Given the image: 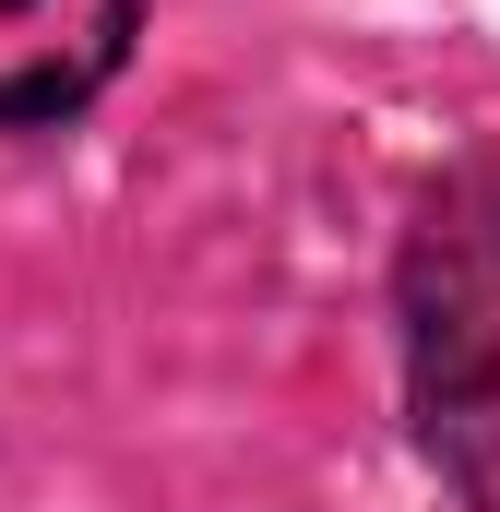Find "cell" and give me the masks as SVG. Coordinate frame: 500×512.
<instances>
[{
  "label": "cell",
  "instance_id": "1",
  "mask_svg": "<svg viewBox=\"0 0 500 512\" xmlns=\"http://www.w3.org/2000/svg\"><path fill=\"white\" fill-rule=\"evenodd\" d=\"M405 405L465 512H500V167H465L405 227Z\"/></svg>",
  "mask_w": 500,
  "mask_h": 512
},
{
  "label": "cell",
  "instance_id": "2",
  "mask_svg": "<svg viewBox=\"0 0 500 512\" xmlns=\"http://www.w3.org/2000/svg\"><path fill=\"white\" fill-rule=\"evenodd\" d=\"M131 60V0H0V131H48Z\"/></svg>",
  "mask_w": 500,
  "mask_h": 512
}]
</instances>
